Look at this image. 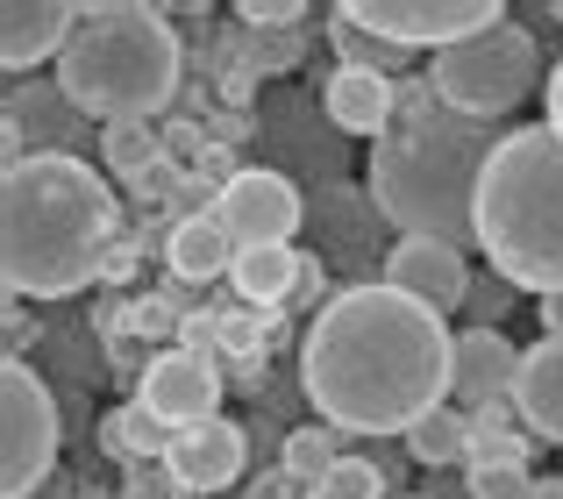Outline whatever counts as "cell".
<instances>
[{"label": "cell", "mask_w": 563, "mask_h": 499, "mask_svg": "<svg viewBox=\"0 0 563 499\" xmlns=\"http://www.w3.org/2000/svg\"><path fill=\"white\" fill-rule=\"evenodd\" d=\"M300 392L343 435H407L456 392V335L385 278L343 286L300 335Z\"/></svg>", "instance_id": "obj_1"}, {"label": "cell", "mask_w": 563, "mask_h": 499, "mask_svg": "<svg viewBox=\"0 0 563 499\" xmlns=\"http://www.w3.org/2000/svg\"><path fill=\"white\" fill-rule=\"evenodd\" d=\"M114 186L86 157L14 151L0 171V278L8 300H71L108 271Z\"/></svg>", "instance_id": "obj_2"}, {"label": "cell", "mask_w": 563, "mask_h": 499, "mask_svg": "<svg viewBox=\"0 0 563 499\" xmlns=\"http://www.w3.org/2000/svg\"><path fill=\"white\" fill-rule=\"evenodd\" d=\"M493 122L442 108L435 79L407 108V122L372 151V200L399 236H428L450 250H478V179L499 151Z\"/></svg>", "instance_id": "obj_3"}, {"label": "cell", "mask_w": 563, "mask_h": 499, "mask_svg": "<svg viewBox=\"0 0 563 499\" xmlns=\"http://www.w3.org/2000/svg\"><path fill=\"white\" fill-rule=\"evenodd\" d=\"M478 257L521 292H563V136L550 122L507 129L478 179Z\"/></svg>", "instance_id": "obj_4"}, {"label": "cell", "mask_w": 563, "mask_h": 499, "mask_svg": "<svg viewBox=\"0 0 563 499\" xmlns=\"http://www.w3.org/2000/svg\"><path fill=\"white\" fill-rule=\"evenodd\" d=\"M57 86L86 122H151L172 93H179V29L165 8L143 0H100L79 14L65 57H57Z\"/></svg>", "instance_id": "obj_5"}, {"label": "cell", "mask_w": 563, "mask_h": 499, "mask_svg": "<svg viewBox=\"0 0 563 499\" xmlns=\"http://www.w3.org/2000/svg\"><path fill=\"white\" fill-rule=\"evenodd\" d=\"M435 93L442 108L471 114V122H499L514 114L528 93H542V51L528 29L499 22V29H478V36L435 51Z\"/></svg>", "instance_id": "obj_6"}, {"label": "cell", "mask_w": 563, "mask_h": 499, "mask_svg": "<svg viewBox=\"0 0 563 499\" xmlns=\"http://www.w3.org/2000/svg\"><path fill=\"white\" fill-rule=\"evenodd\" d=\"M57 400L22 357L0 364V499H36L57 464Z\"/></svg>", "instance_id": "obj_7"}, {"label": "cell", "mask_w": 563, "mask_h": 499, "mask_svg": "<svg viewBox=\"0 0 563 499\" xmlns=\"http://www.w3.org/2000/svg\"><path fill=\"white\" fill-rule=\"evenodd\" d=\"M343 14L357 29H372V36H393L399 51H421V43L450 51V43H464V36H478V29L507 22L499 0H350Z\"/></svg>", "instance_id": "obj_8"}, {"label": "cell", "mask_w": 563, "mask_h": 499, "mask_svg": "<svg viewBox=\"0 0 563 499\" xmlns=\"http://www.w3.org/2000/svg\"><path fill=\"white\" fill-rule=\"evenodd\" d=\"M214 214L235 236V250H272V243H292V229L307 222V200H300V186H292L286 171L250 165V171H235V179L221 186Z\"/></svg>", "instance_id": "obj_9"}, {"label": "cell", "mask_w": 563, "mask_h": 499, "mask_svg": "<svg viewBox=\"0 0 563 499\" xmlns=\"http://www.w3.org/2000/svg\"><path fill=\"white\" fill-rule=\"evenodd\" d=\"M136 407H151L165 429H200L221 414V372L207 350H157L136 378Z\"/></svg>", "instance_id": "obj_10"}, {"label": "cell", "mask_w": 563, "mask_h": 499, "mask_svg": "<svg viewBox=\"0 0 563 499\" xmlns=\"http://www.w3.org/2000/svg\"><path fill=\"white\" fill-rule=\"evenodd\" d=\"M471 250H450V243H428V236H399L393 257H385V286L407 292V300L435 307V314H450V307L471 300Z\"/></svg>", "instance_id": "obj_11"}, {"label": "cell", "mask_w": 563, "mask_h": 499, "mask_svg": "<svg viewBox=\"0 0 563 499\" xmlns=\"http://www.w3.org/2000/svg\"><path fill=\"white\" fill-rule=\"evenodd\" d=\"M243 464H250L243 429H235L229 414H214V421H200V429H179L165 472H172V486H179V492L214 499L221 486H235V478H243Z\"/></svg>", "instance_id": "obj_12"}, {"label": "cell", "mask_w": 563, "mask_h": 499, "mask_svg": "<svg viewBox=\"0 0 563 499\" xmlns=\"http://www.w3.org/2000/svg\"><path fill=\"white\" fill-rule=\"evenodd\" d=\"M314 229H321V257L329 264H378L393 257V243H385V214L372 193H350V186H329V193L314 200Z\"/></svg>", "instance_id": "obj_13"}, {"label": "cell", "mask_w": 563, "mask_h": 499, "mask_svg": "<svg viewBox=\"0 0 563 499\" xmlns=\"http://www.w3.org/2000/svg\"><path fill=\"white\" fill-rule=\"evenodd\" d=\"M79 14L86 8H71V0H8V8H0V65L29 71V65H43V57H65Z\"/></svg>", "instance_id": "obj_14"}, {"label": "cell", "mask_w": 563, "mask_h": 499, "mask_svg": "<svg viewBox=\"0 0 563 499\" xmlns=\"http://www.w3.org/2000/svg\"><path fill=\"white\" fill-rule=\"evenodd\" d=\"M514 378H521V350L507 343V329H464L456 335V400L471 414L514 400Z\"/></svg>", "instance_id": "obj_15"}, {"label": "cell", "mask_w": 563, "mask_h": 499, "mask_svg": "<svg viewBox=\"0 0 563 499\" xmlns=\"http://www.w3.org/2000/svg\"><path fill=\"white\" fill-rule=\"evenodd\" d=\"M321 108H329V122L343 129V136H393V114H399V86L378 79V71H350L335 65L329 79H321Z\"/></svg>", "instance_id": "obj_16"}, {"label": "cell", "mask_w": 563, "mask_h": 499, "mask_svg": "<svg viewBox=\"0 0 563 499\" xmlns=\"http://www.w3.org/2000/svg\"><path fill=\"white\" fill-rule=\"evenodd\" d=\"M29 129H36V143H43V151H57V157H79V143H100L93 122L65 100V86H57V79L36 86V93H29V86H14V93H8V143H22Z\"/></svg>", "instance_id": "obj_17"}, {"label": "cell", "mask_w": 563, "mask_h": 499, "mask_svg": "<svg viewBox=\"0 0 563 499\" xmlns=\"http://www.w3.org/2000/svg\"><path fill=\"white\" fill-rule=\"evenodd\" d=\"M514 407L536 443H563V335H542L521 350V378H514Z\"/></svg>", "instance_id": "obj_18"}, {"label": "cell", "mask_w": 563, "mask_h": 499, "mask_svg": "<svg viewBox=\"0 0 563 499\" xmlns=\"http://www.w3.org/2000/svg\"><path fill=\"white\" fill-rule=\"evenodd\" d=\"M165 264L186 278V286L229 278V271H235V236L221 229V214H186V222L165 236Z\"/></svg>", "instance_id": "obj_19"}, {"label": "cell", "mask_w": 563, "mask_h": 499, "mask_svg": "<svg viewBox=\"0 0 563 499\" xmlns=\"http://www.w3.org/2000/svg\"><path fill=\"white\" fill-rule=\"evenodd\" d=\"M300 278H307V257L292 243H272V250H235L229 286L243 292L250 307H278V300H292V292H300Z\"/></svg>", "instance_id": "obj_20"}, {"label": "cell", "mask_w": 563, "mask_h": 499, "mask_svg": "<svg viewBox=\"0 0 563 499\" xmlns=\"http://www.w3.org/2000/svg\"><path fill=\"white\" fill-rule=\"evenodd\" d=\"M399 443H407V457L428 464V472H442V464H471V414L435 407V414H421Z\"/></svg>", "instance_id": "obj_21"}, {"label": "cell", "mask_w": 563, "mask_h": 499, "mask_svg": "<svg viewBox=\"0 0 563 499\" xmlns=\"http://www.w3.org/2000/svg\"><path fill=\"white\" fill-rule=\"evenodd\" d=\"M100 443H108V457H129V464H136V457H157V464H165L172 443H179V429H165L151 407H122V414L100 421Z\"/></svg>", "instance_id": "obj_22"}, {"label": "cell", "mask_w": 563, "mask_h": 499, "mask_svg": "<svg viewBox=\"0 0 563 499\" xmlns=\"http://www.w3.org/2000/svg\"><path fill=\"white\" fill-rule=\"evenodd\" d=\"M329 43H335V57H343L350 71H378V79H393V71L413 57V51H399L393 36H372V29H357L343 8L329 14Z\"/></svg>", "instance_id": "obj_23"}, {"label": "cell", "mask_w": 563, "mask_h": 499, "mask_svg": "<svg viewBox=\"0 0 563 499\" xmlns=\"http://www.w3.org/2000/svg\"><path fill=\"white\" fill-rule=\"evenodd\" d=\"M335 435H343V429H286V450H278V464H286V472L300 478L307 492H314L321 478H329L335 464H343V450H335Z\"/></svg>", "instance_id": "obj_24"}, {"label": "cell", "mask_w": 563, "mask_h": 499, "mask_svg": "<svg viewBox=\"0 0 563 499\" xmlns=\"http://www.w3.org/2000/svg\"><path fill=\"white\" fill-rule=\"evenodd\" d=\"M100 157H108V171H122V179L151 171V165H157L151 122H114V129H100Z\"/></svg>", "instance_id": "obj_25"}, {"label": "cell", "mask_w": 563, "mask_h": 499, "mask_svg": "<svg viewBox=\"0 0 563 499\" xmlns=\"http://www.w3.org/2000/svg\"><path fill=\"white\" fill-rule=\"evenodd\" d=\"M307 499H393V478H385V464H372V457H343Z\"/></svg>", "instance_id": "obj_26"}, {"label": "cell", "mask_w": 563, "mask_h": 499, "mask_svg": "<svg viewBox=\"0 0 563 499\" xmlns=\"http://www.w3.org/2000/svg\"><path fill=\"white\" fill-rule=\"evenodd\" d=\"M542 478L536 472H521V464H471L464 472V492L471 499H528Z\"/></svg>", "instance_id": "obj_27"}, {"label": "cell", "mask_w": 563, "mask_h": 499, "mask_svg": "<svg viewBox=\"0 0 563 499\" xmlns=\"http://www.w3.org/2000/svg\"><path fill=\"white\" fill-rule=\"evenodd\" d=\"M514 292H521V286H507V278H471V314H478V321H471V329H499V314H514Z\"/></svg>", "instance_id": "obj_28"}, {"label": "cell", "mask_w": 563, "mask_h": 499, "mask_svg": "<svg viewBox=\"0 0 563 499\" xmlns=\"http://www.w3.org/2000/svg\"><path fill=\"white\" fill-rule=\"evenodd\" d=\"M243 14L250 29H264V22H307V0H243Z\"/></svg>", "instance_id": "obj_29"}, {"label": "cell", "mask_w": 563, "mask_h": 499, "mask_svg": "<svg viewBox=\"0 0 563 499\" xmlns=\"http://www.w3.org/2000/svg\"><path fill=\"white\" fill-rule=\"evenodd\" d=\"M250 499H307V486L286 472V464H278V472H257V478H250Z\"/></svg>", "instance_id": "obj_30"}, {"label": "cell", "mask_w": 563, "mask_h": 499, "mask_svg": "<svg viewBox=\"0 0 563 499\" xmlns=\"http://www.w3.org/2000/svg\"><path fill=\"white\" fill-rule=\"evenodd\" d=\"M221 343H229V350H243V357H250V350L264 343V314H235V321H221Z\"/></svg>", "instance_id": "obj_31"}, {"label": "cell", "mask_w": 563, "mask_h": 499, "mask_svg": "<svg viewBox=\"0 0 563 499\" xmlns=\"http://www.w3.org/2000/svg\"><path fill=\"white\" fill-rule=\"evenodd\" d=\"M542 100H550V129L563 136V57L550 65V86H542Z\"/></svg>", "instance_id": "obj_32"}, {"label": "cell", "mask_w": 563, "mask_h": 499, "mask_svg": "<svg viewBox=\"0 0 563 499\" xmlns=\"http://www.w3.org/2000/svg\"><path fill=\"white\" fill-rule=\"evenodd\" d=\"M542 329L563 335V292H556V300H542Z\"/></svg>", "instance_id": "obj_33"}, {"label": "cell", "mask_w": 563, "mask_h": 499, "mask_svg": "<svg viewBox=\"0 0 563 499\" xmlns=\"http://www.w3.org/2000/svg\"><path fill=\"white\" fill-rule=\"evenodd\" d=\"M528 499H563V478H542V486L528 492Z\"/></svg>", "instance_id": "obj_34"}, {"label": "cell", "mask_w": 563, "mask_h": 499, "mask_svg": "<svg viewBox=\"0 0 563 499\" xmlns=\"http://www.w3.org/2000/svg\"><path fill=\"white\" fill-rule=\"evenodd\" d=\"M36 499H79V492H71V486H57V478H51V486H43Z\"/></svg>", "instance_id": "obj_35"}]
</instances>
